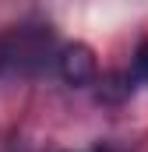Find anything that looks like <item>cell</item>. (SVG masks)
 <instances>
[{"mask_svg":"<svg viewBox=\"0 0 148 152\" xmlns=\"http://www.w3.org/2000/svg\"><path fill=\"white\" fill-rule=\"evenodd\" d=\"M53 57V32L46 25L14 28L0 39V71L7 75H39Z\"/></svg>","mask_w":148,"mask_h":152,"instance_id":"obj_1","label":"cell"},{"mask_svg":"<svg viewBox=\"0 0 148 152\" xmlns=\"http://www.w3.org/2000/svg\"><path fill=\"white\" fill-rule=\"evenodd\" d=\"M57 71H60V78H64L67 85L85 88V85L95 81L99 64H95V53H92L85 42H71V46H64V50L57 53Z\"/></svg>","mask_w":148,"mask_h":152,"instance_id":"obj_2","label":"cell"},{"mask_svg":"<svg viewBox=\"0 0 148 152\" xmlns=\"http://www.w3.org/2000/svg\"><path fill=\"white\" fill-rule=\"evenodd\" d=\"M131 71H134V78H138V81H148V39H141V42H138Z\"/></svg>","mask_w":148,"mask_h":152,"instance_id":"obj_3","label":"cell"}]
</instances>
